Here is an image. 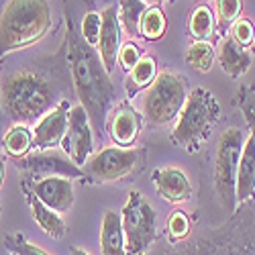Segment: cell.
<instances>
[{
    "mask_svg": "<svg viewBox=\"0 0 255 255\" xmlns=\"http://www.w3.org/2000/svg\"><path fill=\"white\" fill-rule=\"evenodd\" d=\"M188 82L176 72H159L143 94V119L151 127H167L178 121L188 100Z\"/></svg>",
    "mask_w": 255,
    "mask_h": 255,
    "instance_id": "obj_5",
    "label": "cell"
},
{
    "mask_svg": "<svg viewBox=\"0 0 255 255\" xmlns=\"http://www.w3.org/2000/svg\"><path fill=\"white\" fill-rule=\"evenodd\" d=\"M251 51L255 53V39H253V45H251Z\"/></svg>",
    "mask_w": 255,
    "mask_h": 255,
    "instance_id": "obj_36",
    "label": "cell"
},
{
    "mask_svg": "<svg viewBox=\"0 0 255 255\" xmlns=\"http://www.w3.org/2000/svg\"><path fill=\"white\" fill-rule=\"evenodd\" d=\"M12 255H18V253H12Z\"/></svg>",
    "mask_w": 255,
    "mask_h": 255,
    "instance_id": "obj_37",
    "label": "cell"
},
{
    "mask_svg": "<svg viewBox=\"0 0 255 255\" xmlns=\"http://www.w3.org/2000/svg\"><path fill=\"white\" fill-rule=\"evenodd\" d=\"M25 196L29 200V206H31V212H33V219L35 223L39 225V229L47 233V235L51 239H63L68 233V225L66 221H63V217L59 215L57 210L45 206L43 202H41L31 190H25Z\"/></svg>",
    "mask_w": 255,
    "mask_h": 255,
    "instance_id": "obj_17",
    "label": "cell"
},
{
    "mask_svg": "<svg viewBox=\"0 0 255 255\" xmlns=\"http://www.w3.org/2000/svg\"><path fill=\"white\" fill-rule=\"evenodd\" d=\"M61 147L66 155L78 165L84 167L92 157L94 151V135H92V123L82 104H76L70 109L68 117V131L61 141Z\"/></svg>",
    "mask_w": 255,
    "mask_h": 255,
    "instance_id": "obj_9",
    "label": "cell"
},
{
    "mask_svg": "<svg viewBox=\"0 0 255 255\" xmlns=\"http://www.w3.org/2000/svg\"><path fill=\"white\" fill-rule=\"evenodd\" d=\"M16 167H20L27 174H41V176H63V178H82L84 172L82 167H78L72 159H66L61 155L47 151H39V153H29L25 157H16L14 159Z\"/></svg>",
    "mask_w": 255,
    "mask_h": 255,
    "instance_id": "obj_11",
    "label": "cell"
},
{
    "mask_svg": "<svg viewBox=\"0 0 255 255\" xmlns=\"http://www.w3.org/2000/svg\"><path fill=\"white\" fill-rule=\"evenodd\" d=\"M70 255H90V253L82 247H70Z\"/></svg>",
    "mask_w": 255,
    "mask_h": 255,
    "instance_id": "obj_34",
    "label": "cell"
},
{
    "mask_svg": "<svg viewBox=\"0 0 255 255\" xmlns=\"http://www.w3.org/2000/svg\"><path fill=\"white\" fill-rule=\"evenodd\" d=\"M143 115L135 111L129 102H121L111 115L109 135L119 147H133L141 133Z\"/></svg>",
    "mask_w": 255,
    "mask_h": 255,
    "instance_id": "obj_14",
    "label": "cell"
},
{
    "mask_svg": "<svg viewBox=\"0 0 255 255\" xmlns=\"http://www.w3.org/2000/svg\"><path fill=\"white\" fill-rule=\"evenodd\" d=\"M188 33L194 41H210L215 33V14L208 8V4H200L188 18Z\"/></svg>",
    "mask_w": 255,
    "mask_h": 255,
    "instance_id": "obj_23",
    "label": "cell"
},
{
    "mask_svg": "<svg viewBox=\"0 0 255 255\" xmlns=\"http://www.w3.org/2000/svg\"><path fill=\"white\" fill-rule=\"evenodd\" d=\"M100 253L102 255H129V253H127L125 231H123V221H121L119 212L109 210L102 217V227H100Z\"/></svg>",
    "mask_w": 255,
    "mask_h": 255,
    "instance_id": "obj_18",
    "label": "cell"
},
{
    "mask_svg": "<svg viewBox=\"0 0 255 255\" xmlns=\"http://www.w3.org/2000/svg\"><path fill=\"white\" fill-rule=\"evenodd\" d=\"M141 59H143V51H141V47L137 43H133V41H127V43L121 45L119 55H117V63L121 66L123 72L129 74Z\"/></svg>",
    "mask_w": 255,
    "mask_h": 255,
    "instance_id": "obj_28",
    "label": "cell"
},
{
    "mask_svg": "<svg viewBox=\"0 0 255 255\" xmlns=\"http://www.w3.org/2000/svg\"><path fill=\"white\" fill-rule=\"evenodd\" d=\"M145 2L149 4V6H159V4H161V0H145Z\"/></svg>",
    "mask_w": 255,
    "mask_h": 255,
    "instance_id": "obj_35",
    "label": "cell"
},
{
    "mask_svg": "<svg viewBox=\"0 0 255 255\" xmlns=\"http://www.w3.org/2000/svg\"><path fill=\"white\" fill-rule=\"evenodd\" d=\"M100 25H102V23H100V14H96V12H86V14H84L82 25H80V33H82L84 41H86L90 47L98 45Z\"/></svg>",
    "mask_w": 255,
    "mask_h": 255,
    "instance_id": "obj_31",
    "label": "cell"
},
{
    "mask_svg": "<svg viewBox=\"0 0 255 255\" xmlns=\"http://www.w3.org/2000/svg\"><path fill=\"white\" fill-rule=\"evenodd\" d=\"M241 106H243V115L249 123V131L255 137V90L247 88L241 96Z\"/></svg>",
    "mask_w": 255,
    "mask_h": 255,
    "instance_id": "obj_32",
    "label": "cell"
},
{
    "mask_svg": "<svg viewBox=\"0 0 255 255\" xmlns=\"http://www.w3.org/2000/svg\"><path fill=\"white\" fill-rule=\"evenodd\" d=\"M149 8V4L145 0H121L119 2V20L121 27L129 33L131 37H141L139 25L145 10Z\"/></svg>",
    "mask_w": 255,
    "mask_h": 255,
    "instance_id": "obj_22",
    "label": "cell"
},
{
    "mask_svg": "<svg viewBox=\"0 0 255 255\" xmlns=\"http://www.w3.org/2000/svg\"><path fill=\"white\" fill-rule=\"evenodd\" d=\"M0 109H2V106H0Z\"/></svg>",
    "mask_w": 255,
    "mask_h": 255,
    "instance_id": "obj_38",
    "label": "cell"
},
{
    "mask_svg": "<svg viewBox=\"0 0 255 255\" xmlns=\"http://www.w3.org/2000/svg\"><path fill=\"white\" fill-rule=\"evenodd\" d=\"M49 29L47 0H8L0 12V57L39 43Z\"/></svg>",
    "mask_w": 255,
    "mask_h": 255,
    "instance_id": "obj_3",
    "label": "cell"
},
{
    "mask_svg": "<svg viewBox=\"0 0 255 255\" xmlns=\"http://www.w3.org/2000/svg\"><path fill=\"white\" fill-rule=\"evenodd\" d=\"M190 233V219L186 212L182 210H174L169 212L167 217V235L172 241H180V239H186Z\"/></svg>",
    "mask_w": 255,
    "mask_h": 255,
    "instance_id": "obj_29",
    "label": "cell"
},
{
    "mask_svg": "<svg viewBox=\"0 0 255 255\" xmlns=\"http://www.w3.org/2000/svg\"><path fill=\"white\" fill-rule=\"evenodd\" d=\"M221 119V104L210 90L198 86L188 94V100L176 121V127L169 139L174 145L184 147L186 151L194 153L206 143L210 133Z\"/></svg>",
    "mask_w": 255,
    "mask_h": 255,
    "instance_id": "obj_4",
    "label": "cell"
},
{
    "mask_svg": "<svg viewBox=\"0 0 255 255\" xmlns=\"http://www.w3.org/2000/svg\"><path fill=\"white\" fill-rule=\"evenodd\" d=\"M243 10V0H217V20L221 27H231L239 20Z\"/></svg>",
    "mask_w": 255,
    "mask_h": 255,
    "instance_id": "obj_27",
    "label": "cell"
},
{
    "mask_svg": "<svg viewBox=\"0 0 255 255\" xmlns=\"http://www.w3.org/2000/svg\"><path fill=\"white\" fill-rule=\"evenodd\" d=\"M235 43H239L241 47H251L253 39H255V27L251 20L247 18H239L231 25V35H229Z\"/></svg>",
    "mask_w": 255,
    "mask_h": 255,
    "instance_id": "obj_30",
    "label": "cell"
},
{
    "mask_svg": "<svg viewBox=\"0 0 255 255\" xmlns=\"http://www.w3.org/2000/svg\"><path fill=\"white\" fill-rule=\"evenodd\" d=\"M4 174H6V163H4V157L0 155V188H2V182H4Z\"/></svg>",
    "mask_w": 255,
    "mask_h": 255,
    "instance_id": "obj_33",
    "label": "cell"
},
{
    "mask_svg": "<svg viewBox=\"0 0 255 255\" xmlns=\"http://www.w3.org/2000/svg\"><path fill=\"white\" fill-rule=\"evenodd\" d=\"M66 43H68V63L80 104L86 109L90 123L104 135L109 115L115 104V86L111 82V74L106 72L98 51H94V47H90L84 41L82 33L76 31L70 18H68Z\"/></svg>",
    "mask_w": 255,
    "mask_h": 255,
    "instance_id": "obj_1",
    "label": "cell"
},
{
    "mask_svg": "<svg viewBox=\"0 0 255 255\" xmlns=\"http://www.w3.org/2000/svg\"><path fill=\"white\" fill-rule=\"evenodd\" d=\"M2 145H4V151L12 159L25 157L33 149V131L29 129L27 125H14L4 133Z\"/></svg>",
    "mask_w": 255,
    "mask_h": 255,
    "instance_id": "obj_21",
    "label": "cell"
},
{
    "mask_svg": "<svg viewBox=\"0 0 255 255\" xmlns=\"http://www.w3.org/2000/svg\"><path fill=\"white\" fill-rule=\"evenodd\" d=\"M219 61L223 72L229 78H241L251 66V55L247 53L245 47L235 43L231 37H225L219 49Z\"/></svg>",
    "mask_w": 255,
    "mask_h": 255,
    "instance_id": "obj_19",
    "label": "cell"
},
{
    "mask_svg": "<svg viewBox=\"0 0 255 255\" xmlns=\"http://www.w3.org/2000/svg\"><path fill=\"white\" fill-rule=\"evenodd\" d=\"M72 104L68 100H59L53 109L35 123L33 127V147L39 151H47L61 145L68 131V117H70Z\"/></svg>",
    "mask_w": 255,
    "mask_h": 255,
    "instance_id": "obj_10",
    "label": "cell"
},
{
    "mask_svg": "<svg viewBox=\"0 0 255 255\" xmlns=\"http://www.w3.org/2000/svg\"><path fill=\"white\" fill-rule=\"evenodd\" d=\"M151 182L155 184L159 196L172 204L184 202L192 196V184H190L188 176L180 167L167 165V167L155 169L153 176H151Z\"/></svg>",
    "mask_w": 255,
    "mask_h": 255,
    "instance_id": "obj_15",
    "label": "cell"
},
{
    "mask_svg": "<svg viewBox=\"0 0 255 255\" xmlns=\"http://www.w3.org/2000/svg\"><path fill=\"white\" fill-rule=\"evenodd\" d=\"M145 163L143 147H104L88 159L86 174L98 182H117L137 172Z\"/></svg>",
    "mask_w": 255,
    "mask_h": 255,
    "instance_id": "obj_8",
    "label": "cell"
},
{
    "mask_svg": "<svg viewBox=\"0 0 255 255\" xmlns=\"http://www.w3.org/2000/svg\"><path fill=\"white\" fill-rule=\"evenodd\" d=\"M29 190L45 206L57 210L59 215L68 212L74 206V200H76L74 182L70 178H63V176H45V178H39V180H35L31 184Z\"/></svg>",
    "mask_w": 255,
    "mask_h": 255,
    "instance_id": "obj_12",
    "label": "cell"
},
{
    "mask_svg": "<svg viewBox=\"0 0 255 255\" xmlns=\"http://www.w3.org/2000/svg\"><path fill=\"white\" fill-rule=\"evenodd\" d=\"M186 61L190 68H194L198 72H208L215 63V49L206 41H196L188 47L186 51Z\"/></svg>",
    "mask_w": 255,
    "mask_h": 255,
    "instance_id": "obj_25",
    "label": "cell"
},
{
    "mask_svg": "<svg viewBox=\"0 0 255 255\" xmlns=\"http://www.w3.org/2000/svg\"><path fill=\"white\" fill-rule=\"evenodd\" d=\"M165 14L159 6H149L145 10L141 25H139V33L143 39L147 41H157L165 35Z\"/></svg>",
    "mask_w": 255,
    "mask_h": 255,
    "instance_id": "obj_24",
    "label": "cell"
},
{
    "mask_svg": "<svg viewBox=\"0 0 255 255\" xmlns=\"http://www.w3.org/2000/svg\"><path fill=\"white\" fill-rule=\"evenodd\" d=\"M4 247L12 253L18 255H51L49 251H45L43 247H39L35 243H31L29 239H25L20 233H12V235H6L4 239Z\"/></svg>",
    "mask_w": 255,
    "mask_h": 255,
    "instance_id": "obj_26",
    "label": "cell"
},
{
    "mask_svg": "<svg viewBox=\"0 0 255 255\" xmlns=\"http://www.w3.org/2000/svg\"><path fill=\"white\" fill-rule=\"evenodd\" d=\"M127 253L145 255L157 239V212L141 192L131 190L121 212Z\"/></svg>",
    "mask_w": 255,
    "mask_h": 255,
    "instance_id": "obj_7",
    "label": "cell"
},
{
    "mask_svg": "<svg viewBox=\"0 0 255 255\" xmlns=\"http://www.w3.org/2000/svg\"><path fill=\"white\" fill-rule=\"evenodd\" d=\"M251 198H255V137L249 133L237 169V204H243Z\"/></svg>",
    "mask_w": 255,
    "mask_h": 255,
    "instance_id": "obj_16",
    "label": "cell"
},
{
    "mask_svg": "<svg viewBox=\"0 0 255 255\" xmlns=\"http://www.w3.org/2000/svg\"><path fill=\"white\" fill-rule=\"evenodd\" d=\"M55 104L53 86L35 72H14L0 84V106L18 125L39 123Z\"/></svg>",
    "mask_w": 255,
    "mask_h": 255,
    "instance_id": "obj_2",
    "label": "cell"
},
{
    "mask_svg": "<svg viewBox=\"0 0 255 255\" xmlns=\"http://www.w3.org/2000/svg\"><path fill=\"white\" fill-rule=\"evenodd\" d=\"M157 61L151 57V55H143V59L137 63V66L127 74V80H125V92L127 96L135 98L139 92H145L147 88L151 86L157 78Z\"/></svg>",
    "mask_w": 255,
    "mask_h": 255,
    "instance_id": "obj_20",
    "label": "cell"
},
{
    "mask_svg": "<svg viewBox=\"0 0 255 255\" xmlns=\"http://www.w3.org/2000/svg\"><path fill=\"white\" fill-rule=\"evenodd\" d=\"M243 131L239 127H229L223 133L217 147V161H215V188L223 208L233 215L237 210V169L243 151Z\"/></svg>",
    "mask_w": 255,
    "mask_h": 255,
    "instance_id": "obj_6",
    "label": "cell"
},
{
    "mask_svg": "<svg viewBox=\"0 0 255 255\" xmlns=\"http://www.w3.org/2000/svg\"><path fill=\"white\" fill-rule=\"evenodd\" d=\"M100 37H98V55L104 63L106 72H113L117 66V55L121 49V20H119V8L117 6H106L100 12Z\"/></svg>",
    "mask_w": 255,
    "mask_h": 255,
    "instance_id": "obj_13",
    "label": "cell"
}]
</instances>
